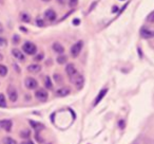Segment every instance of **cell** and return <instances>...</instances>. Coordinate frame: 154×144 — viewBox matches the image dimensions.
<instances>
[{
    "mask_svg": "<svg viewBox=\"0 0 154 144\" xmlns=\"http://www.w3.org/2000/svg\"><path fill=\"white\" fill-rule=\"evenodd\" d=\"M45 17L47 20H49V21H55L56 18H57V14H56V12L54 11V10L52 9H48L47 11L45 12Z\"/></svg>",
    "mask_w": 154,
    "mask_h": 144,
    "instance_id": "52a82bcc",
    "label": "cell"
},
{
    "mask_svg": "<svg viewBox=\"0 0 154 144\" xmlns=\"http://www.w3.org/2000/svg\"><path fill=\"white\" fill-rule=\"evenodd\" d=\"M74 24H79V19H75L74 20Z\"/></svg>",
    "mask_w": 154,
    "mask_h": 144,
    "instance_id": "836d02e7",
    "label": "cell"
},
{
    "mask_svg": "<svg viewBox=\"0 0 154 144\" xmlns=\"http://www.w3.org/2000/svg\"><path fill=\"white\" fill-rule=\"evenodd\" d=\"M35 97H36V99L39 100L40 102H45L48 100L49 94H48L47 90H45V89H38V90L35 92Z\"/></svg>",
    "mask_w": 154,
    "mask_h": 144,
    "instance_id": "8992f818",
    "label": "cell"
},
{
    "mask_svg": "<svg viewBox=\"0 0 154 144\" xmlns=\"http://www.w3.org/2000/svg\"><path fill=\"white\" fill-rule=\"evenodd\" d=\"M12 123L11 120H2L0 121V129H5V131H10L12 128Z\"/></svg>",
    "mask_w": 154,
    "mask_h": 144,
    "instance_id": "9c48e42d",
    "label": "cell"
},
{
    "mask_svg": "<svg viewBox=\"0 0 154 144\" xmlns=\"http://www.w3.org/2000/svg\"><path fill=\"white\" fill-rule=\"evenodd\" d=\"M8 95L11 102H16L18 99V92L16 90V88L14 86H9L8 88Z\"/></svg>",
    "mask_w": 154,
    "mask_h": 144,
    "instance_id": "277c9868",
    "label": "cell"
},
{
    "mask_svg": "<svg viewBox=\"0 0 154 144\" xmlns=\"http://www.w3.org/2000/svg\"><path fill=\"white\" fill-rule=\"evenodd\" d=\"M40 70H41V66L38 64H32L28 67V71L31 72V73H38Z\"/></svg>",
    "mask_w": 154,
    "mask_h": 144,
    "instance_id": "9a60e30c",
    "label": "cell"
},
{
    "mask_svg": "<svg viewBox=\"0 0 154 144\" xmlns=\"http://www.w3.org/2000/svg\"><path fill=\"white\" fill-rule=\"evenodd\" d=\"M12 54H13L14 57H15L16 59H18V60H21V62H23V60L26 59L23 53H22V52L20 51V50H18V49H13V50H12Z\"/></svg>",
    "mask_w": 154,
    "mask_h": 144,
    "instance_id": "7c38bea8",
    "label": "cell"
},
{
    "mask_svg": "<svg viewBox=\"0 0 154 144\" xmlns=\"http://www.w3.org/2000/svg\"><path fill=\"white\" fill-rule=\"evenodd\" d=\"M71 92L70 88H68V87H62V88H59L57 91H56V95L57 97H66V95H69Z\"/></svg>",
    "mask_w": 154,
    "mask_h": 144,
    "instance_id": "8fae6325",
    "label": "cell"
},
{
    "mask_svg": "<svg viewBox=\"0 0 154 144\" xmlns=\"http://www.w3.org/2000/svg\"><path fill=\"white\" fill-rule=\"evenodd\" d=\"M66 55H59L57 57V62L58 64H60V65H62V64H66Z\"/></svg>",
    "mask_w": 154,
    "mask_h": 144,
    "instance_id": "44dd1931",
    "label": "cell"
},
{
    "mask_svg": "<svg viewBox=\"0 0 154 144\" xmlns=\"http://www.w3.org/2000/svg\"><path fill=\"white\" fill-rule=\"evenodd\" d=\"M54 80H55L56 83H61L62 82V78L61 75H59V74H54Z\"/></svg>",
    "mask_w": 154,
    "mask_h": 144,
    "instance_id": "d4e9b609",
    "label": "cell"
},
{
    "mask_svg": "<svg viewBox=\"0 0 154 144\" xmlns=\"http://www.w3.org/2000/svg\"><path fill=\"white\" fill-rule=\"evenodd\" d=\"M45 85L48 89H53V84H52V80L49 78V76H45Z\"/></svg>",
    "mask_w": 154,
    "mask_h": 144,
    "instance_id": "ac0fdd59",
    "label": "cell"
},
{
    "mask_svg": "<svg viewBox=\"0 0 154 144\" xmlns=\"http://www.w3.org/2000/svg\"><path fill=\"white\" fill-rule=\"evenodd\" d=\"M53 50L56 52V53L60 54V55H61V54L64 52V48L62 47V45H60L59 43H54V45H53Z\"/></svg>",
    "mask_w": 154,
    "mask_h": 144,
    "instance_id": "2e32d148",
    "label": "cell"
},
{
    "mask_svg": "<svg viewBox=\"0 0 154 144\" xmlns=\"http://www.w3.org/2000/svg\"><path fill=\"white\" fill-rule=\"evenodd\" d=\"M13 39H14V43H19V40H20V38H19V36L18 35H14L13 36Z\"/></svg>",
    "mask_w": 154,
    "mask_h": 144,
    "instance_id": "f1b7e54d",
    "label": "cell"
},
{
    "mask_svg": "<svg viewBox=\"0 0 154 144\" xmlns=\"http://www.w3.org/2000/svg\"><path fill=\"white\" fill-rule=\"evenodd\" d=\"M21 144H34L32 141H30V140H26V141H23Z\"/></svg>",
    "mask_w": 154,
    "mask_h": 144,
    "instance_id": "1f68e13d",
    "label": "cell"
},
{
    "mask_svg": "<svg viewBox=\"0 0 154 144\" xmlns=\"http://www.w3.org/2000/svg\"><path fill=\"white\" fill-rule=\"evenodd\" d=\"M22 50H23L24 53L29 54V55H34L37 52V47L31 41H26L22 46Z\"/></svg>",
    "mask_w": 154,
    "mask_h": 144,
    "instance_id": "6da1fadb",
    "label": "cell"
},
{
    "mask_svg": "<svg viewBox=\"0 0 154 144\" xmlns=\"http://www.w3.org/2000/svg\"><path fill=\"white\" fill-rule=\"evenodd\" d=\"M24 85L28 89L33 90V89H36L38 87V82L33 78H26V81H24Z\"/></svg>",
    "mask_w": 154,
    "mask_h": 144,
    "instance_id": "5b68a950",
    "label": "cell"
},
{
    "mask_svg": "<svg viewBox=\"0 0 154 144\" xmlns=\"http://www.w3.org/2000/svg\"><path fill=\"white\" fill-rule=\"evenodd\" d=\"M118 125H119L120 128L124 129L125 128V122H124V120H120L119 122H118Z\"/></svg>",
    "mask_w": 154,
    "mask_h": 144,
    "instance_id": "f546056e",
    "label": "cell"
},
{
    "mask_svg": "<svg viewBox=\"0 0 154 144\" xmlns=\"http://www.w3.org/2000/svg\"><path fill=\"white\" fill-rule=\"evenodd\" d=\"M107 92H108V89H107V88H105V89H103V90L99 91L98 95L96 97V100H95V102H94V104H93V105L96 106L97 104H98L99 102H100L101 100H103V98H105V95L107 94Z\"/></svg>",
    "mask_w": 154,
    "mask_h": 144,
    "instance_id": "5bb4252c",
    "label": "cell"
},
{
    "mask_svg": "<svg viewBox=\"0 0 154 144\" xmlns=\"http://www.w3.org/2000/svg\"><path fill=\"white\" fill-rule=\"evenodd\" d=\"M30 124H31V126H32L33 128L36 130L37 133H39V131L42 130V129L45 128V125H43V124L38 123V122H34V121H32V120H30Z\"/></svg>",
    "mask_w": 154,
    "mask_h": 144,
    "instance_id": "4fadbf2b",
    "label": "cell"
},
{
    "mask_svg": "<svg viewBox=\"0 0 154 144\" xmlns=\"http://www.w3.org/2000/svg\"><path fill=\"white\" fill-rule=\"evenodd\" d=\"M73 83L75 84V86H76L77 89H82V87H84V84H85V78L82 75H80V74H78V75L76 76V78H75L74 81H73Z\"/></svg>",
    "mask_w": 154,
    "mask_h": 144,
    "instance_id": "30bf717a",
    "label": "cell"
},
{
    "mask_svg": "<svg viewBox=\"0 0 154 144\" xmlns=\"http://www.w3.org/2000/svg\"><path fill=\"white\" fill-rule=\"evenodd\" d=\"M59 5H66V0H56Z\"/></svg>",
    "mask_w": 154,
    "mask_h": 144,
    "instance_id": "4dcf8cb0",
    "label": "cell"
},
{
    "mask_svg": "<svg viewBox=\"0 0 154 144\" xmlns=\"http://www.w3.org/2000/svg\"><path fill=\"white\" fill-rule=\"evenodd\" d=\"M43 2H49V1H51V0H42Z\"/></svg>",
    "mask_w": 154,
    "mask_h": 144,
    "instance_id": "8d00e7d4",
    "label": "cell"
},
{
    "mask_svg": "<svg viewBox=\"0 0 154 144\" xmlns=\"http://www.w3.org/2000/svg\"><path fill=\"white\" fill-rule=\"evenodd\" d=\"M42 54H39V55H37V57H36V59L37 60H40V59H42Z\"/></svg>",
    "mask_w": 154,
    "mask_h": 144,
    "instance_id": "d6a6232c",
    "label": "cell"
},
{
    "mask_svg": "<svg viewBox=\"0 0 154 144\" xmlns=\"http://www.w3.org/2000/svg\"><path fill=\"white\" fill-rule=\"evenodd\" d=\"M5 45H7V40L5 38H2V37H0V49L5 47Z\"/></svg>",
    "mask_w": 154,
    "mask_h": 144,
    "instance_id": "83f0119b",
    "label": "cell"
},
{
    "mask_svg": "<svg viewBox=\"0 0 154 144\" xmlns=\"http://www.w3.org/2000/svg\"><path fill=\"white\" fill-rule=\"evenodd\" d=\"M5 144H17V142L13 139V138H10V137H7L5 139Z\"/></svg>",
    "mask_w": 154,
    "mask_h": 144,
    "instance_id": "603a6c76",
    "label": "cell"
},
{
    "mask_svg": "<svg viewBox=\"0 0 154 144\" xmlns=\"http://www.w3.org/2000/svg\"><path fill=\"white\" fill-rule=\"evenodd\" d=\"M66 72L69 75V78H71V81H74L76 78V76L78 75V72H77V69L75 68L74 64H69L66 67Z\"/></svg>",
    "mask_w": 154,
    "mask_h": 144,
    "instance_id": "7a4b0ae2",
    "label": "cell"
},
{
    "mask_svg": "<svg viewBox=\"0 0 154 144\" xmlns=\"http://www.w3.org/2000/svg\"><path fill=\"white\" fill-rule=\"evenodd\" d=\"M20 18H21V20L23 22H30V20H31V17H30V15H29L28 13H21Z\"/></svg>",
    "mask_w": 154,
    "mask_h": 144,
    "instance_id": "ffe728a7",
    "label": "cell"
},
{
    "mask_svg": "<svg viewBox=\"0 0 154 144\" xmlns=\"http://www.w3.org/2000/svg\"><path fill=\"white\" fill-rule=\"evenodd\" d=\"M3 59V55L1 53H0V60H2Z\"/></svg>",
    "mask_w": 154,
    "mask_h": 144,
    "instance_id": "e575fe53",
    "label": "cell"
},
{
    "mask_svg": "<svg viewBox=\"0 0 154 144\" xmlns=\"http://www.w3.org/2000/svg\"><path fill=\"white\" fill-rule=\"evenodd\" d=\"M48 144H51V143H48Z\"/></svg>",
    "mask_w": 154,
    "mask_h": 144,
    "instance_id": "74e56055",
    "label": "cell"
},
{
    "mask_svg": "<svg viewBox=\"0 0 154 144\" xmlns=\"http://www.w3.org/2000/svg\"><path fill=\"white\" fill-rule=\"evenodd\" d=\"M8 74V68L5 65H0V76H5Z\"/></svg>",
    "mask_w": 154,
    "mask_h": 144,
    "instance_id": "d6986e66",
    "label": "cell"
},
{
    "mask_svg": "<svg viewBox=\"0 0 154 144\" xmlns=\"http://www.w3.org/2000/svg\"><path fill=\"white\" fill-rule=\"evenodd\" d=\"M82 47H84V43H82V40L77 41L76 43H74V45L72 46V48H71V55H72L73 57H77V56L79 55L80 52H82Z\"/></svg>",
    "mask_w": 154,
    "mask_h": 144,
    "instance_id": "3957f363",
    "label": "cell"
},
{
    "mask_svg": "<svg viewBox=\"0 0 154 144\" xmlns=\"http://www.w3.org/2000/svg\"><path fill=\"white\" fill-rule=\"evenodd\" d=\"M36 24L38 27H45V21H43V19H41V18H37L36 19Z\"/></svg>",
    "mask_w": 154,
    "mask_h": 144,
    "instance_id": "484cf974",
    "label": "cell"
},
{
    "mask_svg": "<svg viewBox=\"0 0 154 144\" xmlns=\"http://www.w3.org/2000/svg\"><path fill=\"white\" fill-rule=\"evenodd\" d=\"M147 21L150 22V24H154V11L151 12V13L147 16Z\"/></svg>",
    "mask_w": 154,
    "mask_h": 144,
    "instance_id": "7402d4cb",
    "label": "cell"
},
{
    "mask_svg": "<svg viewBox=\"0 0 154 144\" xmlns=\"http://www.w3.org/2000/svg\"><path fill=\"white\" fill-rule=\"evenodd\" d=\"M20 29H21V30L23 31V32H26V29L23 28V27H21V28H20Z\"/></svg>",
    "mask_w": 154,
    "mask_h": 144,
    "instance_id": "d590c367",
    "label": "cell"
},
{
    "mask_svg": "<svg viewBox=\"0 0 154 144\" xmlns=\"http://www.w3.org/2000/svg\"><path fill=\"white\" fill-rule=\"evenodd\" d=\"M0 107H1V108L7 107V101H5V94H2V93H0Z\"/></svg>",
    "mask_w": 154,
    "mask_h": 144,
    "instance_id": "e0dca14e",
    "label": "cell"
},
{
    "mask_svg": "<svg viewBox=\"0 0 154 144\" xmlns=\"http://www.w3.org/2000/svg\"><path fill=\"white\" fill-rule=\"evenodd\" d=\"M68 2H69V5H70V7L74 8L78 5V0H68Z\"/></svg>",
    "mask_w": 154,
    "mask_h": 144,
    "instance_id": "cb8c5ba5",
    "label": "cell"
},
{
    "mask_svg": "<svg viewBox=\"0 0 154 144\" xmlns=\"http://www.w3.org/2000/svg\"><path fill=\"white\" fill-rule=\"evenodd\" d=\"M140 36L145 39L153 38L154 37V31L149 30V29H147V28H143L140 30Z\"/></svg>",
    "mask_w": 154,
    "mask_h": 144,
    "instance_id": "ba28073f",
    "label": "cell"
},
{
    "mask_svg": "<svg viewBox=\"0 0 154 144\" xmlns=\"http://www.w3.org/2000/svg\"><path fill=\"white\" fill-rule=\"evenodd\" d=\"M20 136H21V138H23V139H26V138H29V137H30V131H29V130L21 131Z\"/></svg>",
    "mask_w": 154,
    "mask_h": 144,
    "instance_id": "4316f807",
    "label": "cell"
}]
</instances>
